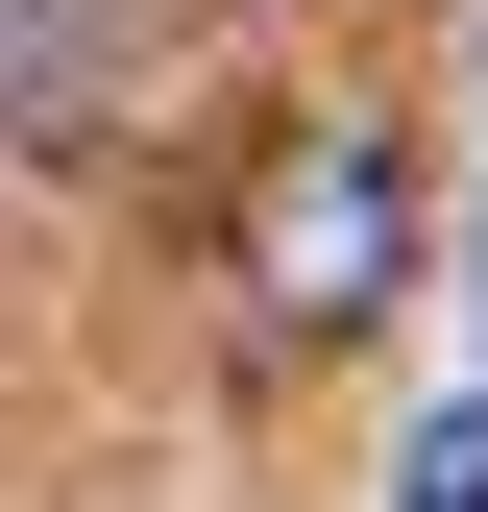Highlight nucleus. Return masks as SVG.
Returning <instances> with one entry per match:
<instances>
[{
  "label": "nucleus",
  "instance_id": "1",
  "mask_svg": "<svg viewBox=\"0 0 488 512\" xmlns=\"http://www.w3.org/2000/svg\"><path fill=\"white\" fill-rule=\"evenodd\" d=\"M391 293H415V171H391V122H293V147L220 196V317H244L269 366H318V342H366Z\"/></svg>",
  "mask_w": 488,
  "mask_h": 512
},
{
  "label": "nucleus",
  "instance_id": "2",
  "mask_svg": "<svg viewBox=\"0 0 488 512\" xmlns=\"http://www.w3.org/2000/svg\"><path fill=\"white\" fill-rule=\"evenodd\" d=\"M171 98V25L147 0H0V147L25 171H122Z\"/></svg>",
  "mask_w": 488,
  "mask_h": 512
},
{
  "label": "nucleus",
  "instance_id": "3",
  "mask_svg": "<svg viewBox=\"0 0 488 512\" xmlns=\"http://www.w3.org/2000/svg\"><path fill=\"white\" fill-rule=\"evenodd\" d=\"M391 512H488V391H464L440 439H415V464H391Z\"/></svg>",
  "mask_w": 488,
  "mask_h": 512
}]
</instances>
